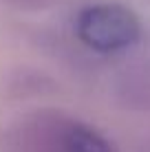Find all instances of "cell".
I'll list each match as a JSON object with an SVG mask.
<instances>
[{"label":"cell","mask_w":150,"mask_h":152,"mask_svg":"<svg viewBox=\"0 0 150 152\" xmlns=\"http://www.w3.org/2000/svg\"><path fill=\"white\" fill-rule=\"evenodd\" d=\"M75 33L89 49L97 53L126 51L139 40L141 24L130 9L113 2L91 4L75 20Z\"/></svg>","instance_id":"cell-1"},{"label":"cell","mask_w":150,"mask_h":152,"mask_svg":"<svg viewBox=\"0 0 150 152\" xmlns=\"http://www.w3.org/2000/svg\"><path fill=\"white\" fill-rule=\"evenodd\" d=\"M53 130L64 152H115L113 143L104 134L82 121H55Z\"/></svg>","instance_id":"cell-2"},{"label":"cell","mask_w":150,"mask_h":152,"mask_svg":"<svg viewBox=\"0 0 150 152\" xmlns=\"http://www.w3.org/2000/svg\"><path fill=\"white\" fill-rule=\"evenodd\" d=\"M15 4H20V7H29V4H33V7H42L44 2H49V0H13Z\"/></svg>","instance_id":"cell-3"}]
</instances>
